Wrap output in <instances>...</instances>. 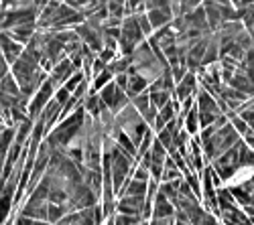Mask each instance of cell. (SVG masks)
I'll use <instances>...</instances> for the list:
<instances>
[{
	"instance_id": "6",
	"label": "cell",
	"mask_w": 254,
	"mask_h": 225,
	"mask_svg": "<svg viewBox=\"0 0 254 225\" xmlns=\"http://www.w3.org/2000/svg\"><path fill=\"white\" fill-rule=\"evenodd\" d=\"M47 207L49 203L45 201H37V199H27V203L20 207L18 215L20 217H29V219H37V221H47ZM49 223V221H47Z\"/></svg>"
},
{
	"instance_id": "2",
	"label": "cell",
	"mask_w": 254,
	"mask_h": 225,
	"mask_svg": "<svg viewBox=\"0 0 254 225\" xmlns=\"http://www.w3.org/2000/svg\"><path fill=\"white\" fill-rule=\"evenodd\" d=\"M100 97L102 101L106 104V108H108L114 116H118L126 106L130 104V97L126 95V91H122L118 86H116V81H112V84H108L102 91H100Z\"/></svg>"
},
{
	"instance_id": "16",
	"label": "cell",
	"mask_w": 254,
	"mask_h": 225,
	"mask_svg": "<svg viewBox=\"0 0 254 225\" xmlns=\"http://www.w3.org/2000/svg\"><path fill=\"white\" fill-rule=\"evenodd\" d=\"M108 14L110 18L124 20V2H108Z\"/></svg>"
},
{
	"instance_id": "14",
	"label": "cell",
	"mask_w": 254,
	"mask_h": 225,
	"mask_svg": "<svg viewBox=\"0 0 254 225\" xmlns=\"http://www.w3.org/2000/svg\"><path fill=\"white\" fill-rule=\"evenodd\" d=\"M230 118V122H232V126H234V130L242 136V138H246L248 134H252V130L246 126V122L240 118V116H236V114H232V116H228Z\"/></svg>"
},
{
	"instance_id": "7",
	"label": "cell",
	"mask_w": 254,
	"mask_h": 225,
	"mask_svg": "<svg viewBox=\"0 0 254 225\" xmlns=\"http://www.w3.org/2000/svg\"><path fill=\"white\" fill-rule=\"evenodd\" d=\"M220 223L222 225H254L250 217L242 211V207H232L230 211L220 213Z\"/></svg>"
},
{
	"instance_id": "1",
	"label": "cell",
	"mask_w": 254,
	"mask_h": 225,
	"mask_svg": "<svg viewBox=\"0 0 254 225\" xmlns=\"http://www.w3.org/2000/svg\"><path fill=\"white\" fill-rule=\"evenodd\" d=\"M144 12L149 16V23L153 31L165 29L173 23V12H171V2H161V0H153V2H144Z\"/></svg>"
},
{
	"instance_id": "17",
	"label": "cell",
	"mask_w": 254,
	"mask_h": 225,
	"mask_svg": "<svg viewBox=\"0 0 254 225\" xmlns=\"http://www.w3.org/2000/svg\"><path fill=\"white\" fill-rule=\"evenodd\" d=\"M130 179L140 180V182H149V180H151V173L146 171L144 167H140L138 162H136V167H134V171H132V177H130Z\"/></svg>"
},
{
	"instance_id": "11",
	"label": "cell",
	"mask_w": 254,
	"mask_h": 225,
	"mask_svg": "<svg viewBox=\"0 0 254 225\" xmlns=\"http://www.w3.org/2000/svg\"><path fill=\"white\" fill-rule=\"evenodd\" d=\"M183 126H185V132L189 136H197L199 134V110H197V106H193V110L185 116Z\"/></svg>"
},
{
	"instance_id": "9",
	"label": "cell",
	"mask_w": 254,
	"mask_h": 225,
	"mask_svg": "<svg viewBox=\"0 0 254 225\" xmlns=\"http://www.w3.org/2000/svg\"><path fill=\"white\" fill-rule=\"evenodd\" d=\"M203 10H205V18H207V27L211 33H218L222 27V16H220V8L218 2H203Z\"/></svg>"
},
{
	"instance_id": "3",
	"label": "cell",
	"mask_w": 254,
	"mask_h": 225,
	"mask_svg": "<svg viewBox=\"0 0 254 225\" xmlns=\"http://www.w3.org/2000/svg\"><path fill=\"white\" fill-rule=\"evenodd\" d=\"M75 73H77V69L73 67V63L69 61V57H65V59H61L59 63L51 69V73H49V81L59 90V88L65 86Z\"/></svg>"
},
{
	"instance_id": "4",
	"label": "cell",
	"mask_w": 254,
	"mask_h": 225,
	"mask_svg": "<svg viewBox=\"0 0 254 225\" xmlns=\"http://www.w3.org/2000/svg\"><path fill=\"white\" fill-rule=\"evenodd\" d=\"M146 205V197H118L116 203V211L118 215H130V217H140L142 219V211Z\"/></svg>"
},
{
	"instance_id": "15",
	"label": "cell",
	"mask_w": 254,
	"mask_h": 225,
	"mask_svg": "<svg viewBox=\"0 0 254 225\" xmlns=\"http://www.w3.org/2000/svg\"><path fill=\"white\" fill-rule=\"evenodd\" d=\"M83 81H86V75H83V71H77V73H75V75H73V77H71V79H69L63 88H65L69 93H73V91L83 84Z\"/></svg>"
},
{
	"instance_id": "21",
	"label": "cell",
	"mask_w": 254,
	"mask_h": 225,
	"mask_svg": "<svg viewBox=\"0 0 254 225\" xmlns=\"http://www.w3.org/2000/svg\"><path fill=\"white\" fill-rule=\"evenodd\" d=\"M173 225H189V223H183V221H175Z\"/></svg>"
},
{
	"instance_id": "5",
	"label": "cell",
	"mask_w": 254,
	"mask_h": 225,
	"mask_svg": "<svg viewBox=\"0 0 254 225\" xmlns=\"http://www.w3.org/2000/svg\"><path fill=\"white\" fill-rule=\"evenodd\" d=\"M23 51H25V47H23V45H18L16 41H12L8 33H4V31L0 33V53H2V57H4V61H6V65L12 67L16 61L20 59Z\"/></svg>"
},
{
	"instance_id": "19",
	"label": "cell",
	"mask_w": 254,
	"mask_h": 225,
	"mask_svg": "<svg viewBox=\"0 0 254 225\" xmlns=\"http://www.w3.org/2000/svg\"><path fill=\"white\" fill-rule=\"evenodd\" d=\"M14 225H51V223H47V221H37V219H29V217H16V221H14Z\"/></svg>"
},
{
	"instance_id": "20",
	"label": "cell",
	"mask_w": 254,
	"mask_h": 225,
	"mask_svg": "<svg viewBox=\"0 0 254 225\" xmlns=\"http://www.w3.org/2000/svg\"><path fill=\"white\" fill-rule=\"evenodd\" d=\"M128 79H130V75L128 73H124V75H116V86L122 90V91H126V88H128Z\"/></svg>"
},
{
	"instance_id": "12",
	"label": "cell",
	"mask_w": 254,
	"mask_h": 225,
	"mask_svg": "<svg viewBox=\"0 0 254 225\" xmlns=\"http://www.w3.org/2000/svg\"><path fill=\"white\" fill-rule=\"evenodd\" d=\"M151 95V104L157 108V110H163L169 101L173 99V93L171 91H165V90H155V91H149Z\"/></svg>"
},
{
	"instance_id": "10",
	"label": "cell",
	"mask_w": 254,
	"mask_h": 225,
	"mask_svg": "<svg viewBox=\"0 0 254 225\" xmlns=\"http://www.w3.org/2000/svg\"><path fill=\"white\" fill-rule=\"evenodd\" d=\"M149 81H146L142 75H138V73H134V75H130V79H128V88H126V95H128L130 99H134L136 95H140V93H144V91H149Z\"/></svg>"
},
{
	"instance_id": "13",
	"label": "cell",
	"mask_w": 254,
	"mask_h": 225,
	"mask_svg": "<svg viewBox=\"0 0 254 225\" xmlns=\"http://www.w3.org/2000/svg\"><path fill=\"white\" fill-rule=\"evenodd\" d=\"M112 81H114V75H112L108 69H106V71H102L100 75H96V77L92 79V90L98 93V91H102L108 84H112Z\"/></svg>"
},
{
	"instance_id": "8",
	"label": "cell",
	"mask_w": 254,
	"mask_h": 225,
	"mask_svg": "<svg viewBox=\"0 0 254 225\" xmlns=\"http://www.w3.org/2000/svg\"><path fill=\"white\" fill-rule=\"evenodd\" d=\"M146 193H149V182H140V180L128 179L118 197H142V199H144ZM118 197H116V199H118Z\"/></svg>"
},
{
	"instance_id": "18",
	"label": "cell",
	"mask_w": 254,
	"mask_h": 225,
	"mask_svg": "<svg viewBox=\"0 0 254 225\" xmlns=\"http://www.w3.org/2000/svg\"><path fill=\"white\" fill-rule=\"evenodd\" d=\"M69 97H71V93H69L65 88H59V90L55 91V101H57V104H59L61 108L67 104V101H69Z\"/></svg>"
}]
</instances>
